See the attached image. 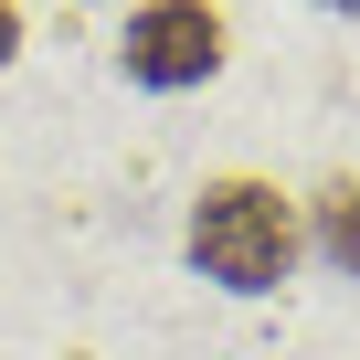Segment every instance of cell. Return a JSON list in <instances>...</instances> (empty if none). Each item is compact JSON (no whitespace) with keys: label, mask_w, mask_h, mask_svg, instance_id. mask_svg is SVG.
Segmentation results:
<instances>
[{"label":"cell","mask_w":360,"mask_h":360,"mask_svg":"<svg viewBox=\"0 0 360 360\" xmlns=\"http://www.w3.org/2000/svg\"><path fill=\"white\" fill-rule=\"evenodd\" d=\"M180 255H191L212 286H233V297H265V286H286V276H297V255H307V212L276 191V180L223 169V180H202Z\"/></svg>","instance_id":"1"},{"label":"cell","mask_w":360,"mask_h":360,"mask_svg":"<svg viewBox=\"0 0 360 360\" xmlns=\"http://www.w3.org/2000/svg\"><path fill=\"white\" fill-rule=\"evenodd\" d=\"M223 53H233V32H223L212 0H138L127 32H117V64H127V85H148V96L212 85V75H223Z\"/></svg>","instance_id":"2"},{"label":"cell","mask_w":360,"mask_h":360,"mask_svg":"<svg viewBox=\"0 0 360 360\" xmlns=\"http://www.w3.org/2000/svg\"><path fill=\"white\" fill-rule=\"evenodd\" d=\"M307 244H318V265L360 276V169H328V180H318V202H307Z\"/></svg>","instance_id":"3"},{"label":"cell","mask_w":360,"mask_h":360,"mask_svg":"<svg viewBox=\"0 0 360 360\" xmlns=\"http://www.w3.org/2000/svg\"><path fill=\"white\" fill-rule=\"evenodd\" d=\"M22 64V0H0V75Z\"/></svg>","instance_id":"4"},{"label":"cell","mask_w":360,"mask_h":360,"mask_svg":"<svg viewBox=\"0 0 360 360\" xmlns=\"http://www.w3.org/2000/svg\"><path fill=\"white\" fill-rule=\"evenodd\" d=\"M318 11H349V22H360V0H318Z\"/></svg>","instance_id":"5"}]
</instances>
